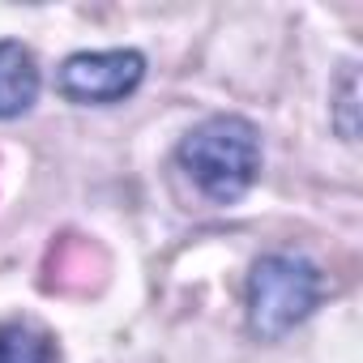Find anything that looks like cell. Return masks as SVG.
Wrapping results in <instances>:
<instances>
[{
    "label": "cell",
    "instance_id": "4",
    "mask_svg": "<svg viewBox=\"0 0 363 363\" xmlns=\"http://www.w3.org/2000/svg\"><path fill=\"white\" fill-rule=\"evenodd\" d=\"M39 99V65L18 39H0V120L26 116Z\"/></svg>",
    "mask_w": 363,
    "mask_h": 363
},
{
    "label": "cell",
    "instance_id": "5",
    "mask_svg": "<svg viewBox=\"0 0 363 363\" xmlns=\"http://www.w3.org/2000/svg\"><path fill=\"white\" fill-rule=\"evenodd\" d=\"M0 363H56V342L26 320L0 325Z\"/></svg>",
    "mask_w": 363,
    "mask_h": 363
},
{
    "label": "cell",
    "instance_id": "1",
    "mask_svg": "<svg viewBox=\"0 0 363 363\" xmlns=\"http://www.w3.org/2000/svg\"><path fill=\"white\" fill-rule=\"evenodd\" d=\"M184 175L214 206H235L261 175V137L244 116H210L175 150Z\"/></svg>",
    "mask_w": 363,
    "mask_h": 363
},
{
    "label": "cell",
    "instance_id": "3",
    "mask_svg": "<svg viewBox=\"0 0 363 363\" xmlns=\"http://www.w3.org/2000/svg\"><path fill=\"white\" fill-rule=\"evenodd\" d=\"M145 77V56L133 48H116V52H77L60 65L56 73V90L69 103H86V107H111L124 103Z\"/></svg>",
    "mask_w": 363,
    "mask_h": 363
},
{
    "label": "cell",
    "instance_id": "6",
    "mask_svg": "<svg viewBox=\"0 0 363 363\" xmlns=\"http://www.w3.org/2000/svg\"><path fill=\"white\" fill-rule=\"evenodd\" d=\"M52 269H60V286H69V278L86 282V269H90V244H65L56 257H52Z\"/></svg>",
    "mask_w": 363,
    "mask_h": 363
},
{
    "label": "cell",
    "instance_id": "2",
    "mask_svg": "<svg viewBox=\"0 0 363 363\" xmlns=\"http://www.w3.org/2000/svg\"><path fill=\"white\" fill-rule=\"evenodd\" d=\"M325 295V274L303 252H269L248 274V329L261 342L286 337Z\"/></svg>",
    "mask_w": 363,
    "mask_h": 363
}]
</instances>
